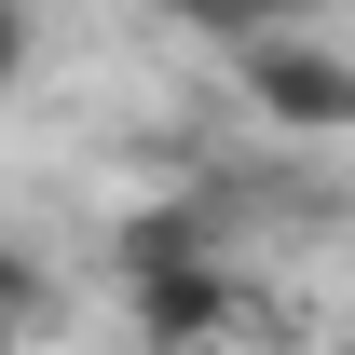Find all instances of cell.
<instances>
[{"mask_svg": "<svg viewBox=\"0 0 355 355\" xmlns=\"http://www.w3.org/2000/svg\"><path fill=\"white\" fill-rule=\"evenodd\" d=\"M232 96L260 137H355V55L328 28H273V42L232 55Z\"/></svg>", "mask_w": 355, "mask_h": 355, "instance_id": "cell-1", "label": "cell"}, {"mask_svg": "<svg viewBox=\"0 0 355 355\" xmlns=\"http://www.w3.org/2000/svg\"><path fill=\"white\" fill-rule=\"evenodd\" d=\"M123 328L150 355H246V342H260V287H246L232 260H191V273L123 287Z\"/></svg>", "mask_w": 355, "mask_h": 355, "instance_id": "cell-2", "label": "cell"}, {"mask_svg": "<svg viewBox=\"0 0 355 355\" xmlns=\"http://www.w3.org/2000/svg\"><path fill=\"white\" fill-rule=\"evenodd\" d=\"M191 260H232V219L205 191H164V205H123V219H110V273H123V287L191 273Z\"/></svg>", "mask_w": 355, "mask_h": 355, "instance_id": "cell-3", "label": "cell"}, {"mask_svg": "<svg viewBox=\"0 0 355 355\" xmlns=\"http://www.w3.org/2000/svg\"><path fill=\"white\" fill-rule=\"evenodd\" d=\"M164 28L205 42V55H246V42H273V28H301V14H287V0H164Z\"/></svg>", "mask_w": 355, "mask_h": 355, "instance_id": "cell-4", "label": "cell"}, {"mask_svg": "<svg viewBox=\"0 0 355 355\" xmlns=\"http://www.w3.org/2000/svg\"><path fill=\"white\" fill-rule=\"evenodd\" d=\"M42 301H55L42 246H14V232H0V314H14V328H42Z\"/></svg>", "mask_w": 355, "mask_h": 355, "instance_id": "cell-5", "label": "cell"}, {"mask_svg": "<svg viewBox=\"0 0 355 355\" xmlns=\"http://www.w3.org/2000/svg\"><path fill=\"white\" fill-rule=\"evenodd\" d=\"M28 69H42V14L0 0V96H28Z\"/></svg>", "mask_w": 355, "mask_h": 355, "instance_id": "cell-6", "label": "cell"}, {"mask_svg": "<svg viewBox=\"0 0 355 355\" xmlns=\"http://www.w3.org/2000/svg\"><path fill=\"white\" fill-rule=\"evenodd\" d=\"M287 14H301V28H328V14H342V0H287Z\"/></svg>", "mask_w": 355, "mask_h": 355, "instance_id": "cell-7", "label": "cell"}, {"mask_svg": "<svg viewBox=\"0 0 355 355\" xmlns=\"http://www.w3.org/2000/svg\"><path fill=\"white\" fill-rule=\"evenodd\" d=\"M0 355H28V328H14V314H0Z\"/></svg>", "mask_w": 355, "mask_h": 355, "instance_id": "cell-8", "label": "cell"}, {"mask_svg": "<svg viewBox=\"0 0 355 355\" xmlns=\"http://www.w3.org/2000/svg\"><path fill=\"white\" fill-rule=\"evenodd\" d=\"M328 355H355V342H328Z\"/></svg>", "mask_w": 355, "mask_h": 355, "instance_id": "cell-9", "label": "cell"}]
</instances>
